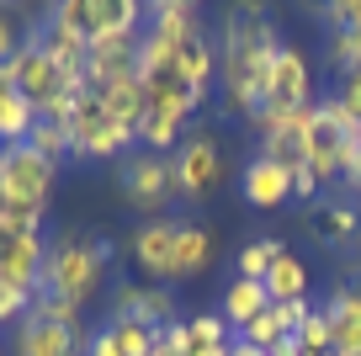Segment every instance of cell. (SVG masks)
I'll return each mask as SVG.
<instances>
[{
	"label": "cell",
	"instance_id": "cell-1",
	"mask_svg": "<svg viewBox=\"0 0 361 356\" xmlns=\"http://www.w3.org/2000/svg\"><path fill=\"white\" fill-rule=\"evenodd\" d=\"M276 54H282V32L260 6H234L224 16V32H218V96H224L228 117L250 123L260 112Z\"/></svg>",
	"mask_w": 361,
	"mask_h": 356
},
{
	"label": "cell",
	"instance_id": "cell-2",
	"mask_svg": "<svg viewBox=\"0 0 361 356\" xmlns=\"http://www.w3.org/2000/svg\"><path fill=\"white\" fill-rule=\"evenodd\" d=\"M117 261V245L96 229H59L48 239V266H43V292H59V298L90 309V298L102 292L106 271Z\"/></svg>",
	"mask_w": 361,
	"mask_h": 356
},
{
	"label": "cell",
	"instance_id": "cell-3",
	"mask_svg": "<svg viewBox=\"0 0 361 356\" xmlns=\"http://www.w3.org/2000/svg\"><path fill=\"white\" fill-rule=\"evenodd\" d=\"M133 149H138L133 128L117 123L96 90H80L75 107H69V160H106V165H117Z\"/></svg>",
	"mask_w": 361,
	"mask_h": 356
},
{
	"label": "cell",
	"instance_id": "cell-4",
	"mask_svg": "<svg viewBox=\"0 0 361 356\" xmlns=\"http://www.w3.org/2000/svg\"><path fill=\"white\" fill-rule=\"evenodd\" d=\"M117 197H123V208H133L138 218H165V208L176 202L170 155H149V149L123 155L117 160Z\"/></svg>",
	"mask_w": 361,
	"mask_h": 356
},
{
	"label": "cell",
	"instance_id": "cell-5",
	"mask_svg": "<svg viewBox=\"0 0 361 356\" xmlns=\"http://www.w3.org/2000/svg\"><path fill=\"white\" fill-rule=\"evenodd\" d=\"M218 181H224V144L207 128H192L170 155V186L180 202H202L218 191Z\"/></svg>",
	"mask_w": 361,
	"mask_h": 356
},
{
	"label": "cell",
	"instance_id": "cell-6",
	"mask_svg": "<svg viewBox=\"0 0 361 356\" xmlns=\"http://www.w3.org/2000/svg\"><path fill=\"white\" fill-rule=\"evenodd\" d=\"M314 64H308V54L298 43H282V54H276V69H271V85H266V101H260V112L250 117V123H276V117H287V112H303L314 107Z\"/></svg>",
	"mask_w": 361,
	"mask_h": 356
},
{
	"label": "cell",
	"instance_id": "cell-7",
	"mask_svg": "<svg viewBox=\"0 0 361 356\" xmlns=\"http://www.w3.org/2000/svg\"><path fill=\"white\" fill-rule=\"evenodd\" d=\"M54 186H59V165L48 155H37L32 144H11L0 155V191H6V202L54 208Z\"/></svg>",
	"mask_w": 361,
	"mask_h": 356
},
{
	"label": "cell",
	"instance_id": "cell-8",
	"mask_svg": "<svg viewBox=\"0 0 361 356\" xmlns=\"http://www.w3.org/2000/svg\"><path fill=\"white\" fill-rule=\"evenodd\" d=\"M176 245H180V218L165 213V218H144L133 234H128L123 256L144 271V282L170 287V282H176Z\"/></svg>",
	"mask_w": 361,
	"mask_h": 356
},
{
	"label": "cell",
	"instance_id": "cell-9",
	"mask_svg": "<svg viewBox=\"0 0 361 356\" xmlns=\"http://www.w3.org/2000/svg\"><path fill=\"white\" fill-rule=\"evenodd\" d=\"M48 11L64 27H75L85 43H96V37H112V32H123V27H144L149 6H138V0H59Z\"/></svg>",
	"mask_w": 361,
	"mask_h": 356
},
{
	"label": "cell",
	"instance_id": "cell-10",
	"mask_svg": "<svg viewBox=\"0 0 361 356\" xmlns=\"http://www.w3.org/2000/svg\"><path fill=\"white\" fill-rule=\"evenodd\" d=\"M106 319H133L144 330H165L180 319L176 292L159 287V282H112V298H106Z\"/></svg>",
	"mask_w": 361,
	"mask_h": 356
},
{
	"label": "cell",
	"instance_id": "cell-11",
	"mask_svg": "<svg viewBox=\"0 0 361 356\" xmlns=\"http://www.w3.org/2000/svg\"><path fill=\"white\" fill-rule=\"evenodd\" d=\"M345 134H350V128L340 123L335 107L319 96V112H314V123H308V138H303V165L314 170L324 186H335V181L345 176Z\"/></svg>",
	"mask_w": 361,
	"mask_h": 356
},
{
	"label": "cell",
	"instance_id": "cell-12",
	"mask_svg": "<svg viewBox=\"0 0 361 356\" xmlns=\"http://www.w3.org/2000/svg\"><path fill=\"white\" fill-rule=\"evenodd\" d=\"M138 43H144V27H123L112 37H96L85 54V85H112L123 75H138Z\"/></svg>",
	"mask_w": 361,
	"mask_h": 356
},
{
	"label": "cell",
	"instance_id": "cell-13",
	"mask_svg": "<svg viewBox=\"0 0 361 356\" xmlns=\"http://www.w3.org/2000/svg\"><path fill=\"white\" fill-rule=\"evenodd\" d=\"M308 229H314L319 250H329V256L345 261L350 250H356V239H361V208L350 197H324V202H314V213H308Z\"/></svg>",
	"mask_w": 361,
	"mask_h": 356
},
{
	"label": "cell",
	"instance_id": "cell-14",
	"mask_svg": "<svg viewBox=\"0 0 361 356\" xmlns=\"http://www.w3.org/2000/svg\"><path fill=\"white\" fill-rule=\"evenodd\" d=\"M85 330H69V324H48L37 314H27L11 330V356H85Z\"/></svg>",
	"mask_w": 361,
	"mask_h": 356
},
{
	"label": "cell",
	"instance_id": "cell-15",
	"mask_svg": "<svg viewBox=\"0 0 361 356\" xmlns=\"http://www.w3.org/2000/svg\"><path fill=\"white\" fill-rule=\"evenodd\" d=\"M239 197H245L250 208H260V213H276L282 202H293V176H287V165H276V160L250 155L245 170H239Z\"/></svg>",
	"mask_w": 361,
	"mask_h": 356
},
{
	"label": "cell",
	"instance_id": "cell-16",
	"mask_svg": "<svg viewBox=\"0 0 361 356\" xmlns=\"http://www.w3.org/2000/svg\"><path fill=\"white\" fill-rule=\"evenodd\" d=\"M319 309L329 314V335H335V351L329 356H361V282L340 277Z\"/></svg>",
	"mask_w": 361,
	"mask_h": 356
},
{
	"label": "cell",
	"instance_id": "cell-17",
	"mask_svg": "<svg viewBox=\"0 0 361 356\" xmlns=\"http://www.w3.org/2000/svg\"><path fill=\"white\" fill-rule=\"evenodd\" d=\"M260 287H266L271 303H308V292H314V271L303 266V256H298V250H282Z\"/></svg>",
	"mask_w": 361,
	"mask_h": 356
},
{
	"label": "cell",
	"instance_id": "cell-18",
	"mask_svg": "<svg viewBox=\"0 0 361 356\" xmlns=\"http://www.w3.org/2000/svg\"><path fill=\"white\" fill-rule=\"evenodd\" d=\"M218 256L213 229H202L197 218H180V245H176V282H197Z\"/></svg>",
	"mask_w": 361,
	"mask_h": 356
},
{
	"label": "cell",
	"instance_id": "cell-19",
	"mask_svg": "<svg viewBox=\"0 0 361 356\" xmlns=\"http://www.w3.org/2000/svg\"><path fill=\"white\" fill-rule=\"evenodd\" d=\"M271 309V298H266V287H260V282H245V277H234L224 287V298H218V314H224V324L228 330H245L250 319H260V314Z\"/></svg>",
	"mask_w": 361,
	"mask_h": 356
},
{
	"label": "cell",
	"instance_id": "cell-20",
	"mask_svg": "<svg viewBox=\"0 0 361 356\" xmlns=\"http://www.w3.org/2000/svg\"><path fill=\"white\" fill-rule=\"evenodd\" d=\"M85 90H90V85H85ZM96 96H102V107L112 112L117 123L138 134V123H144V112H149L144 80H138V75H123V80H112V85H96Z\"/></svg>",
	"mask_w": 361,
	"mask_h": 356
},
{
	"label": "cell",
	"instance_id": "cell-21",
	"mask_svg": "<svg viewBox=\"0 0 361 356\" xmlns=\"http://www.w3.org/2000/svg\"><path fill=\"white\" fill-rule=\"evenodd\" d=\"M176 64H180V75L192 80L197 96H207V90H213V80H218V48H213V37H207V27H202L197 37H186V43H180Z\"/></svg>",
	"mask_w": 361,
	"mask_h": 356
},
{
	"label": "cell",
	"instance_id": "cell-22",
	"mask_svg": "<svg viewBox=\"0 0 361 356\" xmlns=\"http://www.w3.org/2000/svg\"><path fill=\"white\" fill-rule=\"evenodd\" d=\"M37 128V112L32 101L22 96V90H0V144L11 149V144H27Z\"/></svg>",
	"mask_w": 361,
	"mask_h": 356
},
{
	"label": "cell",
	"instance_id": "cell-23",
	"mask_svg": "<svg viewBox=\"0 0 361 356\" xmlns=\"http://www.w3.org/2000/svg\"><path fill=\"white\" fill-rule=\"evenodd\" d=\"M234 330L224 324V314H186V356H207V351H228Z\"/></svg>",
	"mask_w": 361,
	"mask_h": 356
},
{
	"label": "cell",
	"instance_id": "cell-24",
	"mask_svg": "<svg viewBox=\"0 0 361 356\" xmlns=\"http://www.w3.org/2000/svg\"><path fill=\"white\" fill-rule=\"evenodd\" d=\"M32 32H37V16H27L22 6H6V0H0V64H11V59L32 43Z\"/></svg>",
	"mask_w": 361,
	"mask_h": 356
},
{
	"label": "cell",
	"instance_id": "cell-25",
	"mask_svg": "<svg viewBox=\"0 0 361 356\" xmlns=\"http://www.w3.org/2000/svg\"><path fill=\"white\" fill-rule=\"evenodd\" d=\"M282 239H245L239 245V256H234V277H245V282H266V271L276 266V256H282Z\"/></svg>",
	"mask_w": 361,
	"mask_h": 356
},
{
	"label": "cell",
	"instance_id": "cell-26",
	"mask_svg": "<svg viewBox=\"0 0 361 356\" xmlns=\"http://www.w3.org/2000/svg\"><path fill=\"white\" fill-rule=\"evenodd\" d=\"M27 144H32L37 155H48L54 165H64V160H69V123H59V117H37V128H32Z\"/></svg>",
	"mask_w": 361,
	"mask_h": 356
},
{
	"label": "cell",
	"instance_id": "cell-27",
	"mask_svg": "<svg viewBox=\"0 0 361 356\" xmlns=\"http://www.w3.org/2000/svg\"><path fill=\"white\" fill-rule=\"evenodd\" d=\"M324 64L335 75L361 69V32H324Z\"/></svg>",
	"mask_w": 361,
	"mask_h": 356
},
{
	"label": "cell",
	"instance_id": "cell-28",
	"mask_svg": "<svg viewBox=\"0 0 361 356\" xmlns=\"http://www.w3.org/2000/svg\"><path fill=\"white\" fill-rule=\"evenodd\" d=\"M298 345H303V356H329L335 351V335H329V314L319 309H308V319L298 324Z\"/></svg>",
	"mask_w": 361,
	"mask_h": 356
},
{
	"label": "cell",
	"instance_id": "cell-29",
	"mask_svg": "<svg viewBox=\"0 0 361 356\" xmlns=\"http://www.w3.org/2000/svg\"><path fill=\"white\" fill-rule=\"evenodd\" d=\"M32 314H37V319H48V324H69V330H80V319H85V309L69 303V298H59V292H37Z\"/></svg>",
	"mask_w": 361,
	"mask_h": 356
},
{
	"label": "cell",
	"instance_id": "cell-30",
	"mask_svg": "<svg viewBox=\"0 0 361 356\" xmlns=\"http://www.w3.org/2000/svg\"><path fill=\"white\" fill-rule=\"evenodd\" d=\"M106 324H112L123 356H149V351H154V340H159V330H144V324H133V319H106Z\"/></svg>",
	"mask_w": 361,
	"mask_h": 356
},
{
	"label": "cell",
	"instance_id": "cell-31",
	"mask_svg": "<svg viewBox=\"0 0 361 356\" xmlns=\"http://www.w3.org/2000/svg\"><path fill=\"white\" fill-rule=\"evenodd\" d=\"M319 22L324 32H361V0H329L319 6Z\"/></svg>",
	"mask_w": 361,
	"mask_h": 356
},
{
	"label": "cell",
	"instance_id": "cell-32",
	"mask_svg": "<svg viewBox=\"0 0 361 356\" xmlns=\"http://www.w3.org/2000/svg\"><path fill=\"white\" fill-rule=\"evenodd\" d=\"M27 314H32V298H27V292H16V287H6V282H0V324H22Z\"/></svg>",
	"mask_w": 361,
	"mask_h": 356
},
{
	"label": "cell",
	"instance_id": "cell-33",
	"mask_svg": "<svg viewBox=\"0 0 361 356\" xmlns=\"http://www.w3.org/2000/svg\"><path fill=\"white\" fill-rule=\"evenodd\" d=\"M287 176H293V197L298 202H324V181H319L308 165H287Z\"/></svg>",
	"mask_w": 361,
	"mask_h": 356
},
{
	"label": "cell",
	"instance_id": "cell-34",
	"mask_svg": "<svg viewBox=\"0 0 361 356\" xmlns=\"http://www.w3.org/2000/svg\"><path fill=\"white\" fill-rule=\"evenodd\" d=\"M329 96H335L340 107H345L350 117H356V123H361V69H350V75H340V85L329 90Z\"/></svg>",
	"mask_w": 361,
	"mask_h": 356
},
{
	"label": "cell",
	"instance_id": "cell-35",
	"mask_svg": "<svg viewBox=\"0 0 361 356\" xmlns=\"http://www.w3.org/2000/svg\"><path fill=\"white\" fill-rule=\"evenodd\" d=\"M85 356H123V345H117L112 324H96V330H90V340H85Z\"/></svg>",
	"mask_w": 361,
	"mask_h": 356
},
{
	"label": "cell",
	"instance_id": "cell-36",
	"mask_svg": "<svg viewBox=\"0 0 361 356\" xmlns=\"http://www.w3.org/2000/svg\"><path fill=\"white\" fill-rule=\"evenodd\" d=\"M345 282H361V239H356V250L345 256Z\"/></svg>",
	"mask_w": 361,
	"mask_h": 356
},
{
	"label": "cell",
	"instance_id": "cell-37",
	"mask_svg": "<svg viewBox=\"0 0 361 356\" xmlns=\"http://www.w3.org/2000/svg\"><path fill=\"white\" fill-rule=\"evenodd\" d=\"M266 356H303V345H298V335H287V340H282V345H271Z\"/></svg>",
	"mask_w": 361,
	"mask_h": 356
},
{
	"label": "cell",
	"instance_id": "cell-38",
	"mask_svg": "<svg viewBox=\"0 0 361 356\" xmlns=\"http://www.w3.org/2000/svg\"><path fill=\"white\" fill-rule=\"evenodd\" d=\"M0 208H6V191H0Z\"/></svg>",
	"mask_w": 361,
	"mask_h": 356
},
{
	"label": "cell",
	"instance_id": "cell-39",
	"mask_svg": "<svg viewBox=\"0 0 361 356\" xmlns=\"http://www.w3.org/2000/svg\"><path fill=\"white\" fill-rule=\"evenodd\" d=\"M0 155H6V144H0Z\"/></svg>",
	"mask_w": 361,
	"mask_h": 356
},
{
	"label": "cell",
	"instance_id": "cell-40",
	"mask_svg": "<svg viewBox=\"0 0 361 356\" xmlns=\"http://www.w3.org/2000/svg\"><path fill=\"white\" fill-rule=\"evenodd\" d=\"M0 356H6V351H0Z\"/></svg>",
	"mask_w": 361,
	"mask_h": 356
}]
</instances>
